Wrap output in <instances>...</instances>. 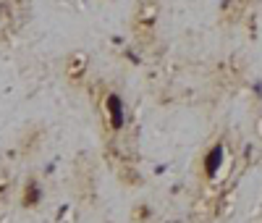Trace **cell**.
<instances>
[{
	"label": "cell",
	"instance_id": "cell-1",
	"mask_svg": "<svg viewBox=\"0 0 262 223\" xmlns=\"http://www.w3.org/2000/svg\"><path fill=\"white\" fill-rule=\"evenodd\" d=\"M158 21H160V0H137L134 13H131V34L142 48H149L155 42Z\"/></svg>",
	"mask_w": 262,
	"mask_h": 223
},
{
	"label": "cell",
	"instance_id": "cell-2",
	"mask_svg": "<svg viewBox=\"0 0 262 223\" xmlns=\"http://www.w3.org/2000/svg\"><path fill=\"white\" fill-rule=\"evenodd\" d=\"M86 71H90V55H86V53L74 50V53L66 55V60H63V76H66L69 84H74V87L84 84Z\"/></svg>",
	"mask_w": 262,
	"mask_h": 223
},
{
	"label": "cell",
	"instance_id": "cell-3",
	"mask_svg": "<svg viewBox=\"0 0 262 223\" xmlns=\"http://www.w3.org/2000/svg\"><path fill=\"white\" fill-rule=\"evenodd\" d=\"M102 116H105V121H107V126L111 129H121L123 126V118H126V110H123V103H121V97L118 95H102Z\"/></svg>",
	"mask_w": 262,
	"mask_h": 223
},
{
	"label": "cell",
	"instance_id": "cell-4",
	"mask_svg": "<svg viewBox=\"0 0 262 223\" xmlns=\"http://www.w3.org/2000/svg\"><path fill=\"white\" fill-rule=\"evenodd\" d=\"M252 0H223L221 3V21L223 24H238L249 11Z\"/></svg>",
	"mask_w": 262,
	"mask_h": 223
},
{
	"label": "cell",
	"instance_id": "cell-5",
	"mask_svg": "<svg viewBox=\"0 0 262 223\" xmlns=\"http://www.w3.org/2000/svg\"><path fill=\"white\" fill-rule=\"evenodd\" d=\"M11 192H13V178H11V173H0V208H3L8 199H11Z\"/></svg>",
	"mask_w": 262,
	"mask_h": 223
},
{
	"label": "cell",
	"instance_id": "cell-6",
	"mask_svg": "<svg viewBox=\"0 0 262 223\" xmlns=\"http://www.w3.org/2000/svg\"><path fill=\"white\" fill-rule=\"evenodd\" d=\"M254 134H257V139L262 142V113L254 118Z\"/></svg>",
	"mask_w": 262,
	"mask_h": 223
}]
</instances>
